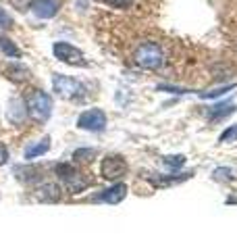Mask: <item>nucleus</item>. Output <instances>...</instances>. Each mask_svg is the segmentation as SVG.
<instances>
[{"mask_svg": "<svg viewBox=\"0 0 237 250\" xmlns=\"http://www.w3.org/2000/svg\"><path fill=\"white\" fill-rule=\"evenodd\" d=\"M52 88L60 98H67V100H81L85 96L83 83L77 82L75 77H69L62 73H57L52 77Z\"/></svg>", "mask_w": 237, "mask_h": 250, "instance_id": "obj_1", "label": "nucleus"}, {"mask_svg": "<svg viewBox=\"0 0 237 250\" xmlns=\"http://www.w3.org/2000/svg\"><path fill=\"white\" fill-rule=\"evenodd\" d=\"M25 106H27V115L36 121H46L52 113V98L46 92H31L25 98Z\"/></svg>", "mask_w": 237, "mask_h": 250, "instance_id": "obj_2", "label": "nucleus"}, {"mask_svg": "<svg viewBox=\"0 0 237 250\" xmlns=\"http://www.w3.org/2000/svg\"><path fill=\"white\" fill-rule=\"evenodd\" d=\"M54 173H57V177L60 179L62 184H65L67 188L73 194H79L81 190H85L88 188V179L83 177L81 171H77L71 163H59V165H54Z\"/></svg>", "mask_w": 237, "mask_h": 250, "instance_id": "obj_3", "label": "nucleus"}, {"mask_svg": "<svg viewBox=\"0 0 237 250\" xmlns=\"http://www.w3.org/2000/svg\"><path fill=\"white\" fill-rule=\"evenodd\" d=\"M162 61H164V57H162L160 46L154 44V42L141 44L136 50V62L141 69H158L162 65Z\"/></svg>", "mask_w": 237, "mask_h": 250, "instance_id": "obj_4", "label": "nucleus"}, {"mask_svg": "<svg viewBox=\"0 0 237 250\" xmlns=\"http://www.w3.org/2000/svg\"><path fill=\"white\" fill-rule=\"evenodd\" d=\"M52 52H54V57H57L60 62H65V65H73V67L75 65L77 67H85V65H88L83 52L79 48H75L73 44H69V42H54Z\"/></svg>", "mask_w": 237, "mask_h": 250, "instance_id": "obj_5", "label": "nucleus"}, {"mask_svg": "<svg viewBox=\"0 0 237 250\" xmlns=\"http://www.w3.org/2000/svg\"><path fill=\"white\" fill-rule=\"evenodd\" d=\"M77 127L92 131V134H100V131L106 129V113L102 108H90V111H83L77 119Z\"/></svg>", "mask_w": 237, "mask_h": 250, "instance_id": "obj_6", "label": "nucleus"}, {"mask_svg": "<svg viewBox=\"0 0 237 250\" xmlns=\"http://www.w3.org/2000/svg\"><path fill=\"white\" fill-rule=\"evenodd\" d=\"M100 173H102L104 179H110V182L121 179L125 173H127V161H125L121 154H110V156H106V159L102 161Z\"/></svg>", "mask_w": 237, "mask_h": 250, "instance_id": "obj_7", "label": "nucleus"}, {"mask_svg": "<svg viewBox=\"0 0 237 250\" xmlns=\"http://www.w3.org/2000/svg\"><path fill=\"white\" fill-rule=\"evenodd\" d=\"M60 9V0H34L31 11L38 19H52Z\"/></svg>", "mask_w": 237, "mask_h": 250, "instance_id": "obj_8", "label": "nucleus"}, {"mask_svg": "<svg viewBox=\"0 0 237 250\" xmlns=\"http://www.w3.org/2000/svg\"><path fill=\"white\" fill-rule=\"evenodd\" d=\"M125 196H127V186L125 184H113V186H108L106 190H102L96 196V200L108 202V205H118V202H123Z\"/></svg>", "mask_w": 237, "mask_h": 250, "instance_id": "obj_9", "label": "nucleus"}, {"mask_svg": "<svg viewBox=\"0 0 237 250\" xmlns=\"http://www.w3.org/2000/svg\"><path fill=\"white\" fill-rule=\"evenodd\" d=\"M50 150V138L44 136L42 140H38V142H34L31 146L25 148V152H23V156H25V161H31V159H38V156H42Z\"/></svg>", "mask_w": 237, "mask_h": 250, "instance_id": "obj_10", "label": "nucleus"}, {"mask_svg": "<svg viewBox=\"0 0 237 250\" xmlns=\"http://www.w3.org/2000/svg\"><path fill=\"white\" fill-rule=\"evenodd\" d=\"M235 108L237 106L233 103H220V104H215L208 108V117H210V121H220V119H225V117L233 115Z\"/></svg>", "mask_w": 237, "mask_h": 250, "instance_id": "obj_11", "label": "nucleus"}, {"mask_svg": "<svg viewBox=\"0 0 237 250\" xmlns=\"http://www.w3.org/2000/svg\"><path fill=\"white\" fill-rule=\"evenodd\" d=\"M15 173H17V177L25 184H34V182H40V179H42V171L38 167H15Z\"/></svg>", "mask_w": 237, "mask_h": 250, "instance_id": "obj_12", "label": "nucleus"}, {"mask_svg": "<svg viewBox=\"0 0 237 250\" xmlns=\"http://www.w3.org/2000/svg\"><path fill=\"white\" fill-rule=\"evenodd\" d=\"M38 200H44V202H54L60 198V188L54 186V184H44L42 188L38 190Z\"/></svg>", "mask_w": 237, "mask_h": 250, "instance_id": "obj_13", "label": "nucleus"}, {"mask_svg": "<svg viewBox=\"0 0 237 250\" xmlns=\"http://www.w3.org/2000/svg\"><path fill=\"white\" fill-rule=\"evenodd\" d=\"M6 77H9L11 82H25L29 77V71L23 65H9L6 67Z\"/></svg>", "mask_w": 237, "mask_h": 250, "instance_id": "obj_14", "label": "nucleus"}, {"mask_svg": "<svg viewBox=\"0 0 237 250\" xmlns=\"http://www.w3.org/2000/svg\"><path fill=\"white\" fill-rule=\"evenodd\" d=\"M0 50H2L9 59H21V50L15 46V42L6 36H0Z\"/></svg>", "mask_w": 237, "mask_h": 250, "instance_id": "obj_15", "label": "nucleus"}, {"mask_svg": "<svg viewBox=\"0 0 237 250\" xmlns=\"http://www.w3.org/2000/svg\"><path fill=\"white\" fill-rule=\"evenodd\" d=\"M194 177V173H181V175H167V177H150V182L154 186H171V184H179L185 179Z\"/></svg>", "mask_w": 237, "mask_h": 250, "instance_id": "obj_16", "label": "nucleus"}, {"mask_svg": "<svg viewBox=\"0 0 237 250\" xmlns=\"http://www.w3.org/2000/svg\"><path fill=\"white\" fill-rule=\"evenodd\" d=\"M11 111H9V117H11V121H15V123H19L23 117H25V113H27V108H25V103L23 100H11Z\"/></svg>", "mask_w": 237, "mask_h": 250, "instance_id": "obj_17", "label": "nucleus"}, {"mask_svg": "<svg viewBox=\"0 0 237 250\" xmlns=\"http://www.w3.org/2000/svg\"><path fill=\"white\" fill-rule=\"evenodd\" d=\"M162 165L167 167L169 171H179L181 167L185 165V156L183 154H169L162 159Z\"/></svg>", "mask_w": 237, "mask_h": 250, "instance_id": "obj_18", "label": "nucleus"}, {"mask_svg": "<svg viewBox=\"0 0 237 250\" xmlns=\"http://www.w3.org/2000/svg\"><path fill=\"white\" fill-rule=\"evenodd\" d=\"M212 177H215L217 182H229V179L235 177V171L231 167H218L212 171Z\"/></svg>", "mask_w": 237, "mask_h": 250, "instance_id": "obj_19", "label": "nucleus"}, {"mask_svg": "<svg viewBox=\"0 0 237 250\" xmlns=\"http://www.w3.org/2000/svg\"><path fill=\"white\" fill-rule=\"evenodd\" d=\"M96 156V148H77L73 152V159L75 161H90Z\"/></svg>", "mask_w": 237, "mask_h": 250, "instance_id": "obj_20", "label": "nucleus"}, {"mask_svg": "<svg viewBox=\"0 0 237 250\" xmlns=\"http://www.w3.org/2000/svg\"><path fill=\"white\" fill-rule=\"evenodd\" d=\"M233 140H237V123L231 125V127H227L223 134L218 136V142L223 144V142H233Z\"/></svg>", "mask_w": 237, "mask_h": 250, "instance_id": "obj_21", "label": "nucleus"}, {"mask_svg": "<svg viewBox=\"0 0 237 250\" xmlns=\"http://www.w3.org/2000/svg\"><path fill=\"white\" fill-rule=\"evenodd\" d=\"M235 85L231 83V85H225V88H217V90H212V92H200V98H218V96H223L225 92H229V90H233Z\"/></svg>", "mask_w": 237, "mask_h": 250, "instance_id": "obj_22", "label": "nucleus"}, {"mask_svg": "<svg viewBox=\"0 0 237 250\" xmlns=\"http://www.w3.org/2000/svg\"><path fill=\"white\" fill-rule=\"evenodd\" d=\"M102 2L113 6V9H129V6L133 4V0H102Z\"/></svg>", "mask_w": 237, "mask_h": 250, "instance_id": "obj_23", "label": "nucleus"}, {"mask_svg": "<svg viewBox=\"0 0 237 250\" xmlns=\"http://www.w3.org/2000/svg\"><path fill=\"white\" fill-rule=\"evenodd\" d=\"M0 27H13V19L2 6H0Z\"/></svg>", "mask_w": 237, "mask_h": 250, "instance_id": "obj_24", "label": "nucleus"}, {"mask_svg": "<svg viewBox=\"0 0 237 250\" xmlns=\"http://www.w3.org/2000/svg\"><path fill=\"white\" fill-rule=\"evenodd\" d=\"M158 90L171 92V94H187V92H189V90H185V88H177V85H158Z\"/></svg>", "mask_w": 237, "mask_h": 250, "instance_id": "obj_25", "label": "nucleus"}, {"mask_svg": "<svg viewBox=\"0 0 237 250\" xmlns=\"http://www.w3.org/2000/svg\"><path fill=\"white\" fill-rule=\"evenodd\" d=\"M227 202H229V205H231V202H237V198H229Z\"/></svg>", "mask_w": 237, "mask_h": 250, "instance_id": "obj_26", "label": "nucleus"}]
</instances>
